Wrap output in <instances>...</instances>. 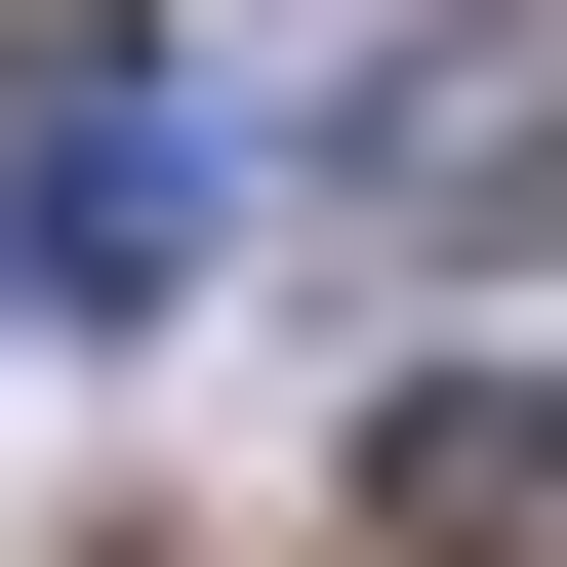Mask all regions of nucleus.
Returning a JSON list of instances; mask_svg holds the SVG:
<instances>
[{
	"instance_id": "1",
	"label": "nucleus",
	"mask_w": 567,
	"mask_h": 567,
	"mask_svg": "<svg viewBox=\"0 0 567 567\" xmlns=\"http://www.w3.org/2000/svg\"><path fill=\"white\" fill-rule=\"evenodd\" d=\"M0 284H41V324H163V284H203V82H163V0H41V82H0Z\"/></svg>"
},
{
	"instance_id": "2",
	"label": "nucleus",
	"mask_w": 567,
	"mask_h": 567,
	"mask_svg": "<svg viewBox=\"0 0 567 567\" xmlns=\"http://www.w3.org/2000/svg\"><path fill=\"white\" fill-rule=\"evenodd\" d=\"M324 203H365V244H527V203H567V0L365 41V82H324Z\"/></svg>"
},
{
	"instance_id": "3",
	"label": "nucleus",
	"mask_w": 567,
	"mask_h": 567,
	"mask_svg": "<svg viewBox=\"0 0 567 567\" xmlns=\"http://www.w3.org/2000/svg\"><path fill=\"white\" fill-rule=\"evenodd\" d=\"M365 567H567V365H405L365 405Z\"/></svg>"
}]
</instances>
